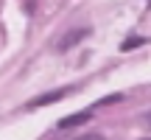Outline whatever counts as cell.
<instances>
[{
	"label": "cell",
	"mask_w": 151,
	"mask_h": 140,
	"mask_svg": "<svg viewBox=\"0 0 151 140\" xmlns=\"http://www.w3.org/2000/svg\"><path fill=\"white\" fill-rule=\"evenodd\" d=\"M70 92H73V87H59V90H53V92H42V95H37V98H31V101H28V109H37V107H48V104L59 101V98L70 95Z\"/></svg>",
	"instance_id": "cell-1"
},
{
	"label": "cell",
	"mask_w": 151,
	"mask_h": 140,
	"mask_svg": "<svg viewBox=\"0 0 151 140\" xmlns=\"http://www.w3.org/2000/svg\"><path fill=\"white\" fill-rule=\"evenodd\" d=\"M92 118V112H76V115H67V118H62L59 121V129H73V126H81V123H87V121Z\"/></svg>",
	"instance_id": "cell-3"
},
{
	"label": "cell",
	"mask_w": 151,
	"mask_h": 140,
	"mask_svg": "<svg viewBox=\"0 0 151 140\" xmlns=\"http://www.w3.org/2000/svg\"><path fill=\"white\" fill-rule=\"evenodd\" d=\"M148 121H151V115H148Z\"/></svg>",
	"instance_id": "cell-6"
},
{
	"label": "cell",
	"mask_w": 151,
	"mask_h": 140,
	"mask_svg": "<svg viewBox=\"0 0 151 140\" xmlns=\"http://www.w3.org/2000/svg\"><path fill=\"white\" fill-rule=\"evenodd\" d=\"M140 45H146V39H143V37H132V39H126V42L120 45V51L126 53V51H134V48H140Z\"/></svg>",
	"instance_id": "cell-4"
},
{
	"label": "cell",
	"mask_w": 151,
	"mask_h": 140,
	"mask_svg": "<svg viewBox=\"0 0 151 140\" xmlns=\"http://www.w3.org/2000/svg\"><path fill=\"white\" fill-rule=\"evenodd\" d=\"M87 37H90V28H84V25H81V28H73V31H67L65 37L59 39L56 48H59V51H70V48H76V45H78L81 39H87Z\"/></svg>",
	"instance_id": "cell-2"
},
{
	"label": "cell",
	"mask_w": 151,
	"mask_h": 140,
	"mask_svg": "<svg viewBox=\"0 0 151 140\" xmlns=\"http://www.w3.org/2000/svg\"><path fill=\"white\" fill-rule=\"evenodd\" d=\"M143 140H151V137H143Z\"/></svg>",
	"instance_id": "cell-5"
}]
</instances>
